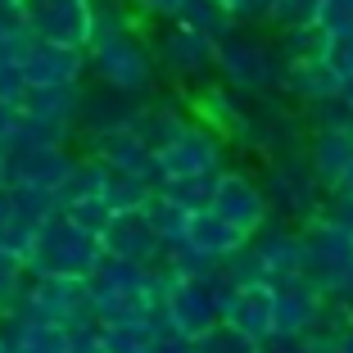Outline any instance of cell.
I'll return each instance as SVG.
<instances>
[{
	"label": "cell",
	"instance_id": "38",
	"mask_svg": "<svg viewBox=\"0 0 353 353\" xmlns=\"http://www.w3.org/2000/svg\"><path fill=\"white\" fill-rule=\"evenodd\" d=\"M63 353H104V344H100V335H95V326H82V331L68 335V349Z\"/></svg>",
	"mask_w": 353,
	"mask_h": 353
},
{
	"label": "cell",
	"instance_id": "41",
	"mask_svg": "<svg viewBox=\"0 0 353 353\" xmlns=\"http://www.w3.org/2000/svg\"><path fill=\"white\" fill-rule=\"evenodd\" d=\"M141 10H150V14H163V19H176V10L186 5V0H136Z\"/></svg>",
	"mask_w": 353,
	"mask_h": 353
},
{
	"label": "cell",
	"instance_id": "28",
	"mask_svg": "<svg viewBox=\"0 0 353 353\" xmlns=\"http://www.w3.org/2000/svg\"><path fill=\"white\" fill-rule=\"evenodd\" d=\"M176 23H190V28L208 32L213 41H222V37H231V32H236V19H231L227 10H218L213 0H186V5L176 10Z\"/></svg>",
	"mask_w": 353,
	"mask_h": 353
},
{
	"label": "cell",
	"instance_id": "7",
	"mask_svg": "<svg viewBox=\"0 0 353 353\" xmlns=\"http://www.w3.org/2000/svg\"><path fill=\"white\" fill-rule=\"evenodd\" d=\"M23 28L32 32V41L50 46H73L86 50L91 41V10L95 0H14Z\"/></svg>",
	"mask_w": 353,
	"mask_h": 353
},
{
	"label": "cell",
	"instance_id": "42",
	"mask_svg": "<svg viewBox=\"0 0 353 353\" xmlns=\"http://www.w3.org/2000/svg\"><path fill=\"white\" fill-rule=\"evenodd\" d=\"M335 104H340V109H349V114H353V73H344L340 82H335Z\"/></svg>",
	"mask_w": 353,
	"mask_h": 353
},
{
	"label": "cell",
	"instance_id": "47",
	"mask_svg": "<svg viewBox=\"0 0 353 353\" xmlns=\"http://www.w3.org/2000/svg\"><path fill=\"white\" fill-rule=\"evenodd\" d=\"M0 10H14V0H0Z\"/></svg>",
	"mask_w": 353,
	"mask_h": 353
},
{
	"label": "cell",
	"instance_id": "24",
	"mask_svg": "<svg viewBox=\"0 0 353 353\" xmlns=\"http://www.w3.org/2000/svg\"><path fill=\"white\" fill-rule=\"evenodd\" d=\"M285 91H294L299 100L308 104H322V100H335V77L322 59H303V63H285V73H281Z\"/></svg>",
	"mask_w": 353,
	"mask_h": 353
},
{
	"label": "cell",
	"instance_id": "23",
	"mask_svg": "<svg viewBox=\"0 0 353 353\" xmlns=\"http://www.w3.org/2000/svg\"><path fill=\"white\" fill-rule=\"evenodd\" d=\"M127 127L136 132V141L154 154V150H163L168 141H172L181 127H186V118L176 114V109H168V104H136L132 118H127Z\"/></svg>",
	"mask_w": 353,
	"mask_h": 353
},
{
	"label": "cell",
	"instance_id": "3",
	"mask_svg": "<svg viewBox=\"0 0 353 353\" xmlns=\"http://www.w3.org/2000/svg\"><path fill=\"white\" fill-rule=\"evenodd\" d=\"M86 73H95V82L109 86L118 95H145L154 86V54L141 46L132 28L95 32L86 41Z\"/></svg>",
	"mask_w": 353,
	"mask_h": 353
},
{
	"label": "cell",
	"instance_id": "16",
	"mask_svg": "<svg viewBox=\"0 0 353 353\" xmlns=\"http://www.w3.org/2000/svg\"><path fill=\"white\" fill-rule=\"evenodd\" d=\"M159 54H163V68L176 77H199L213 68V59H218V41L208 37V32L190 28V23H176L172 32L163 37V46H159Z\"/></svg>",
	"mask_w": 353,
	"mask_h": 353
},
{
	"label": "cell",
	"instance_id": "19",
	"mask_svg": "<svg viewBox=\"0 0 353 353\" xmlns=\"http://www.w3.org/2000/svg\"><path fill=\"white\" fill-rule=\"evenodd\" d=\"M0 335H5V349L10 353H63L68 349V335L63 326L41 322V317H28V312H5L0 317Z\"/></svg>",
	"mask_w": 353,
	"mask_h": 353
},
{
	"label": "cell",
	"instance_id": "25",
	"mask_svg": "<svg viewBox=\"0 0 353 353\" xmlns=\"http://www.w3.org/2000/svg\"><path fill=\"white\" fill-rule=\"evenodd\" d=\"M141 213H145V222H150V231H154L163 245H172V240H181L186 236V218H190V208H181L176 199H168L163 190H154V195L141 204Z\"/></svg>",
	"mask_w": 353,
	"mask_h": 353
},
{
	"label": "cell",
	"instance_id": "10",
	"mask_svg": "<svg viewBox=\"0 0 353 353\" xmlns=\"http://www.w3.org/2000/svg\"><path fill=\"white\" fill-rule=\"evenodd\" d=\"M218 168H222V145H218V136L208 132V123H186L163 150H154L159 181L163 176H204V172H218Z\"/></svg>",
	"mask_w": 353,
	"mask_h": 353
},
{
	"label": "cell",
	"instance_id": "5",
	"mask_svg": "<svg viewBox=\"0 0 353 353\" xmlns=\"http://www.w3.org/2000/svg\"><path fill=\"white\" fill-rule=\"evenodd\" d=\"M23 132L50 145H68V136L77 132V109H82V82L73 86H23L19 100Z\"/></svg>",
	"mask_w": 353,
	"mask_h": 353
},
{
	"label": "cell",
	"instance_id": "40",
	"mask_svg": "<svg viewBox=\"0 0 353 353\" xmlns=\"http://www.w3.org/2000/svg\"><path fill=\"white\" fill-rule=\"evenodd\" d=\"M218 10H227L231 19H250V14H263V5L268 0H213Z\"/></svg>",
	"mask_w": 353,
	"mask_h": 353
},
{
	"label": "cell",
	"instance_id": "31",
	"mask_svg": "<svg viewBox=\"0 0 353 353\" xmlns=\"http://www.w3.org/2000/svg\"><path fill=\"white\" fill-rule=\"evenodd\" d=\"M322 63L331 68L335 82H340L344 73H353V28L326 32V41H322Z\"/></svg>",
	"mask_w": 353,
	"mask_h": 353
},
{
	"label": "cell",
	"instance_id": "27",
	"mask_svg": "<svg viewBox=\"0 0 353 353\" xmlns=\"http://www.w3.org/2000/svg\"><path fill=\"white\" fill-rule=\"evenodd\" d=\"M190 353H263V344L250 340L245 331H236L231 322H222V317H218L204 335L190 340Z\"/></svg>",
	"mask_w": 353,
	"mask_h": 353
},
{
	"label": "cell",
	"instance_id": "18",
	"mask_svg": "<svg viewBox=\"0 0 353 353\" xmlns=\"http://www.w3.org/2000/svg\"><path fill=\"white\" fill-rule=\"evenodd\" d=\"M276 294V335H308L312 317L322 308V290L308 276H290L272 285Z\"/></svg>",
	"mask_w": 353,
	"mask_h": 353
},
{
	"label": "cell",
	"instance_id": "13",
	"mask_svg": "<svg viewBox=\"0 0 353 353\" xmlns=\"http://www.w3.org/2000/svg\"><path fill=\"white\" fill-rule=\"evenodd\" d=\"M100 250H104V259L154 268L163 240L150 231V222H145L141 208H123V213H109V222H104V231H100Z\"/></svg>",
	"mask_w": 353,
	"mask_h": 353
},
{
	"label": "cell",
	"instance_id": "29",
	"mask_svg": "<svg viewBox=\"0 0 353 353\" xmlns=\"http://www.w3.org/2000/svg\"><path fill=\"white\" fill-rule=\"evenodd\" d=\"M213 176H218V172H204V176H163L154 190H163L168 199H176L181 208L195 213V208H204L208 195H213Z\"/></svg>",
	"mask_w": 353,
	"mask_h": 353
},
{
	"label": "cell",
	"instance_id": "17",
	"mask_svg": "<svg viewBox=\"0 0 353 353\" xmlns=\"http://www.w3.org/2000/svg\"><path fill=\"white\" fill-rule=\"evenodd\" d=\"M250 250L263 268V281H290V276H303V240L299 231H254L250 236Z\"/></svg>",
	"mask_w": 353,
	"mask_h": 353
},
{
	"label": "cell",
	"instance_id": "2",
	"mask_svg": "<svg viewBox=\"0 0 353 353\" xmlns=\"http://www.w3.org/2000/svg\"><path fill=\"white\" fill-rule=\"evenodd\" d=\"M100 259H104L100 236L82 231L77 222L63 218V213H50V218L37 227V236H32L28 254H23V268H28V276H73V281H86Z\"/></svg>",
	"mask_w": 353,
	"mask_h": 353
},
{
	"label": "cell",
	"instance_id": "4",
	"mask_svg": "<svg viewBox=\"0 0 353 353\" xmlns=\"http://www.w3.org/2000/svg\"><path fill=\"white\" fill-rule=\"evenodd\" d=\"M163 272V268H159ZM159 317H163L168 331L186 335H204L208 326L222 317L218 308V290H213V276H168L163 272V290H159Z\"/></svg>",
	"mask_w": 353,
	"mask_h": 353
},
{
	"label": "cell",
	"instance_id": "21",
	"mask_svg": "<svg viewBox=\"0 0 353 353\" xmlns=\"http://www.w3.org/2000/svg\"><path fill=\"white\" fill-rule=\"evenodd\" d=\"M190 245V250H199L204 259H213V263H222V259H231V254L245 245V231H236L231 222H222L213 208H195L186 218V236H181Z\"/></svg>",
	"mask_w": 353,
	"mask_h": 353
},
{
	"label": "cell",
	"instance_id": "8",
	"mask_svg": "<svg viewBox=\"0 0 353 353\" xmlns=\"http://www.w3.org/2000/svg\"><path fill=\"white\" fill-rule=\"evenodd\" d=\"M299 240H303V276L322 294L344 290V276L353 268V236L349 231L326 222V218H308V231H299Z\"/></svg>",
	"mask_w": 353,
	"mask_h": 353
},
{
	"label": "cell",
	"instance_id": "9",
	"mask_svg": "<svg viewBox=\"0 0 353 353\" xmlns=\"http://www.w3.org/2000/svg\"><path fill=\"white\" fill-rule=\"evenodd\" d=\"M213 68L227 77V86H236V91H254V95L272 91V86L281 82V68H276L272 46L259 41V37H240V32H231V37L218 41V59H213Z\"/></svg>",
	"mask_w": 353,
	"mask_h": 353
},
{
	"label": "cell",
	"instance_id": "35",
	"mask_svg": "<svg viewBox=\"0 0 353 353\" xmlns=\"http://www.w3.org/2000/svg\"><path fill=\"white\" fill-rule=\"evenodd\" d=\"M312 23L322 32H340V28H353V0H317V14Z\"/></svg>",
	"mask_w": 353,
	"mask_h": 353
},
{
	"label": "cell",
	"instance_id": "48",
	"mask_svg": "<svg viewBox=\"0 0 353 353\" xmlns=\"http://www.w3.org/2000/svg\"><path fill=\"white\" fill-rule=\"evenodd\" d=\"M0 353H10V349H5V335H0Z\"/></svg>",
	"mask_w": 353,
	"mask_h": 353
},
{
	"label": "cell",
	"instance_id": "12",
	"mask_svg": "<svg viewBox=\"0 0 353 353\" xmlns=\"http://www.w3.org/2000/svg\"><path fill=\"white\" fill-rule=\"evenodd\" d=\"M204 208H213L222 222H231V227L245 231V236H254L259 227H268V195L254 186L250 176L227 172V168H218V176H213V195H208Z\"/></svg>",
	"mask_w": 353,
	"mask_h": 353
},
{
	"label": "cell",
	"instance_id": "22",
	"mask_svg": "<svg viewBox=\"0 0 353 353\" xmlns=\"http://www.w3.org/2000/svg\"><path fill=\"white\" fill-rule=\"evenodd\" d=\"M163 331V317L145 312V317H114V322H95L104 353H150Z\"/></svg>",
	"mask_w": 353,
	"mask_h": 353
},
{
	"label": "cell",
	"instance_id": "11",
	"mask_svg": "<svg viewBox=\"0 0 353 353\" xmlns=\"http://www.w3.org/2000/svg\"><path fill=\"white\" fill-rule=\"evenodd\" d=\"M218 308H222V322H231L236 331H245L259 344L276 335V294H272V281L227 285V290H218Z\"/></svg>",
	"mask_w": 353,
	"mask_h": 353
},
{
	"label": "cell",
	"instance_id": "34",
	"mask_svg": "<svg viewBox=\"0 0 353 353\" xmlns=\"http://www.w3.org/2000/svg\"><path fill=\"white\" fill-rule=\"evenodd\" d=\"M263 14H268V19H276L281 28H294V23H312L317 0H268V5H263Z\"/></svg>",
	"mask_w": 353,
	"mask_h": 353
},
{
	"label": "cell",
	"instance_id": "30",
	"mask_svg": "<svg viewBox=\"0 0 353 353\" xmlns=\"http://www.w3.org/2000/svg\"><path fill=\"white\" fill-rule=\"evenodd\" d=\"M322 41H326V32L317 28V23H294V28H285V37H281V54H285V63L322 59Z\"/></svg>",
	"mask_w": 353,
	"mask_h": 353
},
{
	"label": "cell",
	"instance_id": "1",
	"mask_svg": "<svg viewBox=\"0 0 353 353\" xmlns=\"http://www.w3.org/2000/svg\"><path fill=\"white\" fill-rule=\"evenodd\" d=\"M86 299H91L95 322H114V317H145L159 312V290H163V272L141 268L123 259H100L95 272L82 281Z\"/></svg>",
	"mask_w": 353,
	"mask_h": 353
},
{
	"label": "cell",
	"instance_id": "20",
	"mask_svg": "<svg viewBox=\"0 0 353 353\" xmlns=\"http://www.w3.org/2000/svg\"><path fill=\"white\" fill-rule=\"evenodd\" d=\"M353 159V127L349 123H322L312 132V145H308V172L322 181L326 190L335 186V176L349 168Z\"/></svg>",
	"mask_w": 353,
	"mask_h": 353
},
{
	"label": "cell",
	"instance_id": "6",
	"mask_svg": "<svg viewBox=\"0 0 353 353\" xmlns=\"http://www.w3.org/2000/svg\"><path fill=\"white\" fill-rule=\"evenodd\" d=\"M19 312L41 317V322H54V326H63V331L95 326L86 285H82V281H73V276H28L23 299H19Z\"/></svg>",
	"mask_w": 353,
	"mask_h": 353
},
{
	"label": "cell",
	"instance_id": "39",
	"mask_svg": "<svg viewBox=\"0 0 353 353\" xmlns=\"http://www.w3.org/2000/svg\"><path fill=\"white\" fill-rule=\"evenodd\" d=\"M19 127H23L19 104H14V100H0V145H5V141H10V136L19 132Z\"/></svg>",
	"mask_w": 353,
	"mask_h": 353
},
{
	"label": "cell",
	"instance_id": "37",
	"mask_svg": "<svg viewBox=\"0 0 353 353\" xmlns=\"http://www.w3.org/2000/svg\"><path fill=\"white\" fill-rule=\"evenodd\" d=\"M263 353H317V344L308 335H272L263 340Z\"/></svg>",
	"mask_w": 353,
	"mask_h": 353
},
{
	"label": "cell",
	"instance_id": "26",
	"mask_svg": "<svg viewBox=\"0 0 353 353\" xmlns=\"http://www.w3.org/2000/svg\"><path fill=\"white\" fill-rule=\"evenodd\" d=\"M150 195H154V176H145V172H114L109 168V176H104V204L114 208V213L141 208Z\"/></svg>",
	"mask_w": 353,
	"mask_h": 353
},
{
	"label": "cell",
	"instance_id": "33",
	"mask_svg": "<svg viewBox=\"0 0 353 353\" xmlns=\"http://www.w3.org/2000/svg\"><path fill=\"white\" fill-rule=\"evenodd\" d=\"M59 213H63L68 222H77L82 231L100 236V231H104V222H109V213H114V208L104 204V199H73V204H59Z\"/></svg>",
	"mask_w": 353,
	"mask_h": 353
},
{
	"label": "cell",
	"instance_id": "46",
	"mask_svg": "<svg viewBox=\"0 0 353 353\" xmlns=\"http://www.w3.org/2000/svg\"><path fill=\"white\" fill-rule=\"evenodd\" d=\"M0 190H5V154H0Z\"/></svg>",
	"mask_w": 353,
	"mask_h": 353
},
{
	"label": "cell",
	"instance_id": "36",
	"mask_svg": "<svg viewBox=\"0 0 353 353\" xmlns=\"http://www.w3.org/2000/svg\"><path fill=\"white\" fill-rule=\"evenodd\" d=\"M23 68H19V59L14 54H0V100H19L23 95Z\"/></svg>",
	"mask_w": 353,
	"mask_h": 353
},
{
	"label": "cell",
	"instance_id": "44",
	"mask_svg": "<svg viewBox=\"0 0 353 353\" xmlns=\"http://www.w3.org/2000/svg\"><path fill=\"white\" fill-rule=\"evenodd\" d=\"M331 353H353V326L340 335V340H335V349H331Z\"/></svg>",
	"mask_w": 353,
	"mask_h": 353
},
{
	"label": "cell",
	"instance_id": "32",
	"mask_svg": "<svg viewBox=\"0 0 353 353\" xmlns=\"http://www.w3.org/2000/svg\"><path fill=\"white\" fill-rule=\"evenodd\" d=\"M23 285H28V268L19 259H10V254H0V317L19 308Z\"/></svg>",
	"mask_w": 353,
	"mask_h": 353
},
{
	"label": "cell",
	"instance_id": "45",
	"mask_svg": "<svg viewBox=\"0 0 353 353\" xmlns=\"http://www.w3.org/2000/svg\"><path fill=\"white\" fill-rule=\"evenodd\" d=\"M344 294L353 299V268H349V276H344Z\"/></svg>",
	"mask_w": 353,
	"mask_h": 353
},
{
	"label": "cell",
	"instance_id": "43",
	"mask_svg": "<svg viewBox=\"0 0 353 353\" xmlns=\"http://www.w3.org/2000/svg\"><path fill=\"white\" fill-rule=\"evenodd\" d=\"M331 195H344V199H353V159H349V168H344V172L335 176V186H331Z\"/></svg>",
	"mask_w": 353,
	"mask_h": 353
},
{
	"label": "cell",
	"instance_id": "14",
	"mask_svg": "<svg viewBox=\"0 0 353 353\" xmlns=\"http://www.w3.org/2000/svg\"><path fill=\"white\" fill-rule=\"evenodd\" d=\"M19 68H23V82L28 86H73L86 77V50L28 41V50L19 54Z\"/></svg>",
	"mask_w": 353,
	"mask_h": 353
},
{
	"label": "cell",
	"instance_id": "15",
	"mask_svg": "<svg viewBox=\"0 0 353 353\" xmlns=\"http://www.w3.org/2000/svg\"><path fill=\"white\" fill-rule=\"evenodd\" d=\"M86 154L100 159V163L114 168V172H145V176H154V154L136 141V132L127 123L104 127V132H91V136H86ZM154 181H159V176H154Z\"/></svg>",
	"mask_w": 353,
	"mask_h": 353
}]
</instances>
